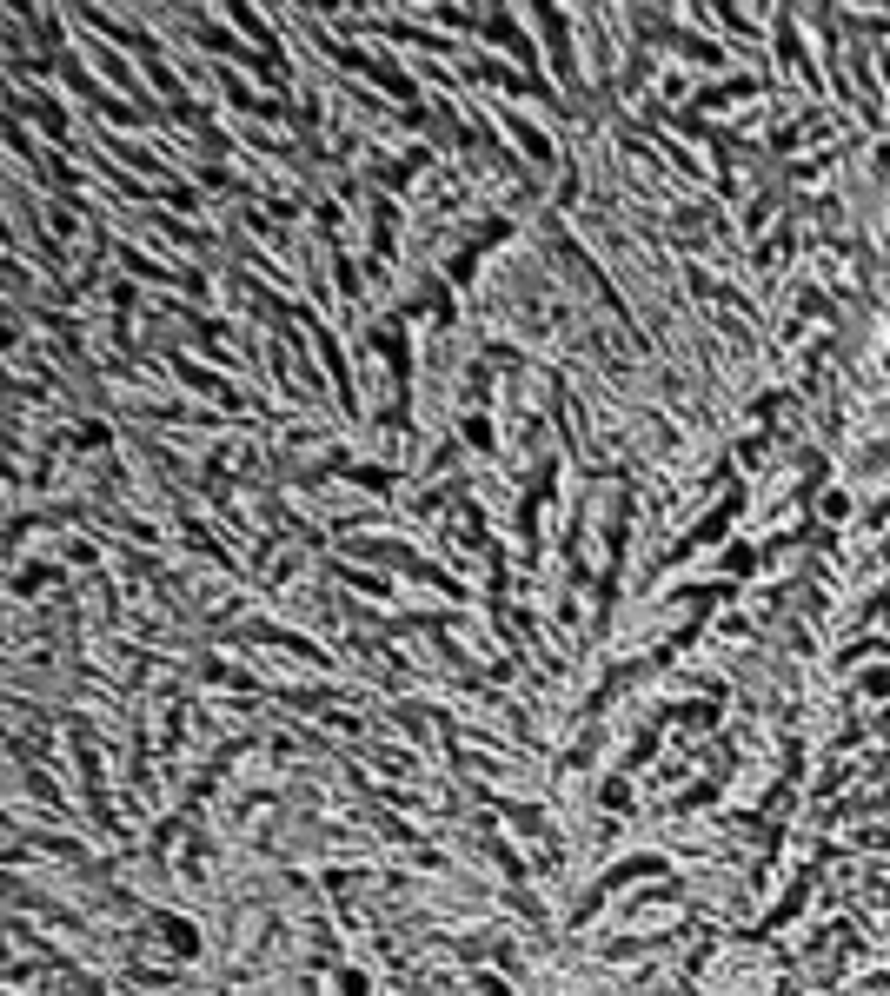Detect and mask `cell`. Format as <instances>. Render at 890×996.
<instances>
[{"mask_svg":"<svg viewBox=\"0 0 890 996\" xmlns=\"http://www.w3.org/2000/svg\"><path fill=\"white\" fill-rule=\"evenodd\" d=\"M160 943H167L173 957H200V930L186 917H160Z\"/></svg>","mask_w":890,"mask_h":996,"instance_id":"obj_1","label":"cell"}]
</instances>
